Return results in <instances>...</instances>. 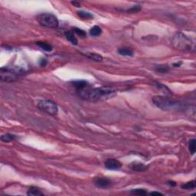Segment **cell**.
Masks as SVG:
<instances>
[{"label": "cell", "instance_id": "cell-6", "mask_svg": "<svg viewBox=\"0 0 196 196\" xmlns=\"http://www.w3.org/2000/svg\"><path fill=\"white\" fill-rule=\"evenodd\" d=\"M40 110L51 116H56L58 113V107L54 102L49 100H40L38 103Z\"/></svg>", "mask_w": 196, "mask_h": 196}, {"label": "cell", "instance_id": "cell-23", "mask_svg": "<svg viewBox=\"0 0 196 196\" xmlns=\"http://www.w3.org/2000/svg\"><path fill=\"white\" fill-rule=\"evenodd\" d=\"M130 193L132 194H136V195H145L148 194L146 189L144 188H136V189H132Z\"/></svg>", "mask_w": 196, "mask_h": 196}, {"label": "cell", "instance_id": "cell-22", "mask_svg": "<svg viewBox=\"0 0 196 196\" xmlns=\"http://www.w3.org/2000/svg\"><path fill=\"white\" fill-rule=\"evenodd\" d=\"M77 15L80 17V18H83V19H91L93 18V15L90 14L88 11H77Z\"/></svg>", "mask_w": 196, "mask_h": 196}, {"label": "cell", "instance_id": "cell-17", "mask_svg": "<svg viewBox=\"0 0 196 196\" xmlns=\"http://www.w3.org/2000/svg\"><path fill=\"white\" fill-rule=\"evenodd\" d=\"M155 71H157L158 73L161 74H165L168 73L170 70L169 66L166 65V64H160V65L155 66Z\"/></svg>", "mask_w": 196, "mask_h": 196}, {"label": "cell", "instance_id": "cell-26", "mask_svg": "<svg viewBox=\"0 0 196 196\" xmlns=\"http://www.w3.org/2000/svg\"><path fill=\"white\" fill-rule=\"evenodd\" d=\"M47 64V60L45 58H41L39 61V64L41 67H44Z\"/></svg>", "mask_w": 196, "mask_h": 196}, {"label": "cell", "instance_id": "cell-15", "mask_svg": "<svg viewBox=\"0 0 196 196\" xmlns=\"http://www.w3.org/2000/svg\"><path fill=\"white\" fill-rule=\"evenodd\" d=\"M17 136L15 135V134H11V133H5L3 134L1 136L0 139L3 142H10L11 141L15 140V139H17Z\"/></svg>", "mask_w": 196, "mask_h": 196}, {"label": "cell", "instance_id": "cell-16", "mask_svg": "<svg viewBox=\"0 0 196 196\" xmlns=\"http://www.w3.org/2000/svg\"><path fill=\"white\" fill-rule=\"evenodd\" d=\"M102 34V28L98 25H95L90 29V34L93 37H98Z\"/></svg>", "mask_w": 196, "mask_h": 196}, {"label": "cell", "instance_id": "cell-11", "mask_svg": "<svg viewBox=\"0 0 196 196\" xmlns=\"http://www.w3.org/2000/svg\"><path fill=\"white\" fill-rule=\"evenodd\" d=\"M71 83L74 85V87L76 88V90H81V89L85 88V87L88 86V83H87V81L83 80H74V81H72Z\"/></svg>", "mask_w": 196, "mask_h": 196}, {"label": "cell", "instance_id": "cell-5", "mask_svg": "<svg viewBox=\"0 0 196 196\" xmlns=\"http://www.w3.org/2000/svg\"><path fill=\"white\" fill-rule=\"evenodd\" d=\"M38 23L46 28H55L58 26V19L55 15L51 13H41L37 16Z\"/></svg>", "mask_w": 196, "mask_h": 196}, {"label": "cell", "instance_id": "cell-20", "mask_svg": "<svg viewBox=\"0 0 196 196\" xmlns=\"http://www.w3.org/2000/svg\"><path fill=\"white\" fill-rule=\"evenodd\" d=\"M188 149L191 155H194L196 151V139H191L188 141Z\"/></svg>", "mask_w": 196, "mask_h": 196}, {"label": "cell", "instance_id": "cell-14", "mask_svg": "<svg viewBox=\"0 0 196 196\" xmlns=\"http://www.w3.org/2000/svg\"><path fill=\"white\" fill-rule=\"evenodd\" d=\"M36 44H37L40 48L44 50V51H47V52H50V51H51L53 50V46L51 45V44H48V43L43 42V41H37Z\"/></svg>", "mask_w": 196, "mask_h": 196}, {"label": "cell", "instance_id": "cell-12", "mask_svg": "<svg viewBox=\"0 0 196 196\" xmlns=\"http://www.w3.org/2000/svg\"><path fill=\"white\" fill-rule=\"evenodd\" d=\"M84 56H86V57H88L90 60H93V61H96V62H101L103 59V57L100 54L93 52L86 53V54H84Z\"/></svg>", "mask_w": 196, "mask_h": 196}, {"label": "cell", "instance_id": "cell-3", "mask_svg": "<svg viewBox=\"0 0 196 196\" xmlns=\"http://www.w3.org/2000/svg\"><path fill=\"white\" fill-rule=\"evenodd\" d=\"M155 106L162 110H181L185 109V104L180 101L171 100L164 96H155L152 98Z\"/></svg>", "mask_w": 196, "mask_h": 196}, {"label": "cell", "instance_id": "cell-21", "mask_svg": "<svg viewBox=\"0 0 196 196\" xmlns=\"http://www.w3.org/2000/svg\"><path fill=\"white\" fill-rule=\"evenodd\" d=\"M195 185H196L195 181H194V180H192V181H188V182L181 185V188H182V189H187V190L194 189V188H195Z\"/></svg>", "mask_w": 196, "mask_h": 196}, {"label": "cell", "instance_id": "cell-2", "mask_svg": "<svg viewBox=\"0 0 196 196\" xmlns=\"http://www.w3.org/2000/svg\"><path fill=\"white\" fill-rule=\"evenodd\" d=\"M172 47L181 51H194L195 46L192 40L181 32H176L171 39Z\"/></svg>", "mask_w": 196, "mask_h": 196}, {"label": "cell", "instance_id": "cell-24", "mask_svg": "<svg viewBox=\"0 0 196 196\" xmlns=\"http://www.w3.org/2000/svg\"><path fill=\"white\" fill-rule=\"evenodd\" d=\"M72 30H73V32L77 34V35L81 37V38H86V37H87V33H86L85 31H83V29H80V28L74 27V28H72Z\"/></svg>", "mask_w": 196, "mask_h": 196}, {"label": "cell", "instance_id": "cell-9", "mask_svg": "<svg viewBox=\"0 0 196 196\" xmlns=\"http://www.w3.org/2000/svg\"><path fill=\"white\" fill-rule=\"evenodd\" d=\"M130 166L132 170H133L135 172H142L148 170V168H149V165H146L145 164L142 163V162H132Z\"/></svg>", "mask_w": 196, "mask_h": 196}, {"label": "cell", "instance_id": "cell-29", "mask_svg": "<svg viewBox=\"0 0 196 196\" xmlns=\"http://www.w3.org/2000/svg\"><path fill=\"white\" fill-rule=\"evenodd\" d=\"M167 183H168L170 186H175V185H176V183L173 181H168Z\"/></svg>", "mask_w": 196, "mask_h": 196}, {"label": "cell", "instance_id": "cell-7", "mask_svg": "<svg viewBox=\"0 0 196 196\" xmlns=\"http://www.w3.org/2000/svg\"><path fill=\"white\" fill-rule=\"evenodd\" d=\"M93 184L97 188L106 189L113 185V181L106 177H96L93 179Z\"/></svg>", "mask_w": 196, "mask_h": 196}, {"label": "cell", "instance_id": "cell-13", "mask_svg": "<svg viewBox=\"0 0 196 196\" xmlns=\"http://www.w3.org/2000/svg\"><path fill=\"white\" fill-rule=\"evenodd\" d=\"M27 194L28 196H40V195H44L42 191L39 189L38 188L35 186H31L30 187L29 189L28 190Z\"/></svg>", "mask_w": 196, "mask_h": 196}, {"label": "cell", "instance_id": "cell-8", "mask_svg": "<svg viewBox=\"0 0 196 196\" xmlns=\"http://www.w3.org/2000/svg\"><path fill=\"white\" fill-rule=\"evenodd\" d=\"M122 165V163L116 158H108L105 162V167L109 170H119Z\"/></svg>", "mask_w": 196, "mask_h": 196}, {"label": "cell", "instance_id": "cell-1", "mask_svg": "<svg viewBox=\"0 0 196 196\" xmlns=\"http://www.w3.org/2000/svg\"><path fill=\"white\" fill-rule=\"evenodd\" d=\"M117 93L116 90L110 87H90L89 86L77 90V94L80 99L90 102L106 100Z\"/></svg>", "mask_w": 196, "mask_h": 196}, {"label": "cell", "instance_id": "cell-28", "mask_svg": "<svg viewBox=\"0 0 196 196\" xmlns=\"http://www.w3.org/2000/svg\"><path fill=\"white\" fill-rule=\"evenodd\" d=\"M70 3H71L73 5H74L75 7H77V8H80V4L77 2H71Z\"/></svg>", "mask_w": 196, "mask_h": 196}, {"label": "cell", "instance_id": "cell-4", "mask_svg": "<svg viewBox=\"0 0 196 196\" xmlns=\"http://www.w3.org/2000/svg\"><path fill=\"white\" fill-rule=\"evenodd\" d=\"M25 72V69L20 67H2L0 69V78L4 82H13Z\"/></svg>", "mask_w": 196, "mask_h": 196}, {"label": "cell", "instance_id": "cell-10", "mask_svg": "<svg viewBox=\"0 0 196 196\" xmlns=\"http://www.w3.org/2000/svg\"><path fill=\"white\" fill-rule=\"evenodd\" d=\"M64 36H65V38H67V40L68 41H70L72 44L74 45H77L78 44V41L76 38L75 35L74 34L73 31H66L64 32Z\"/></svg>", "mask_w": 196, "mask_h": 196}, {"label": "cell", "instance_id": "cell-18", "mask_svg": "<svg viewBox=\"0 0 196 196\" xmlns=\"http://www.w3.org/2000/svg\"><path fill=\"white\" fill-rule=\"evenodd\" d=\"M155 87H156L158 89H159L162 92H163L165 95L172 94V91L166 87V86H165V85L162 84V83H155Z\"/></svg>", "mask_w": 196, "mask_h": 196}, {"label": "cell", "instance_id": "cell-25", "mask_svg": "<svg viewBox=\"0 0 196 196\" xmlns=\"http://www.w3.org/2000/svg\"><path fill=\"white\" fill-rule=\"evenodd\" d=\"M141 8H142V7H141L140 5H133V6L131 7L130 8L126 10V11H127V12H130V13H134V12H138V11H140Z\"/></svg>", "mask_w": 196, "mask_h": 196}, {"label": "cell", "instance_id": "cell-30", "mask_svg": "<svg viewBox=\"0 0 196 196\" xmlns=\"http://www.w3.org/2000/svg\"><path fill=\"white\" fill-rule=\"evenodd\" d=\"M181 61H179V62H177V63H174L173 64V66L174 67H179V66H181Z\"/></svg>", "mask_w": 196, "mask_h": 196}, {"label": "cell", "instance_id": "cell-27", "mask_svg": "<svg viewBox=\"0 0 196 196\" xmlns=\"http://www.w3.org/2000/svg\"><path fill=\"white\" fill-rule=\"evenodd\" d=\"M149 194H151V195H155V194H156V195H163L162 193L158 192V191H152V192L149 193Z\"/></svg>", "mask_w": 196, "mask_h": 196}, {"label": "cell", "instance_id": "cell-19", "mask_svg": "<svg viewBox=\"0 0 196 196\" xmlns=\"http://www.w3.org/2000/svg\"><path fill=\"white\" fill-rule=\"evenodd\" d=\"M118 53H119L120 55L122 56H131L133 55V51L129 48H126V47H123V48H119L118 50Z\"/></svg>", "mask_w": 196, "mask_h": 196}]
</instances>
